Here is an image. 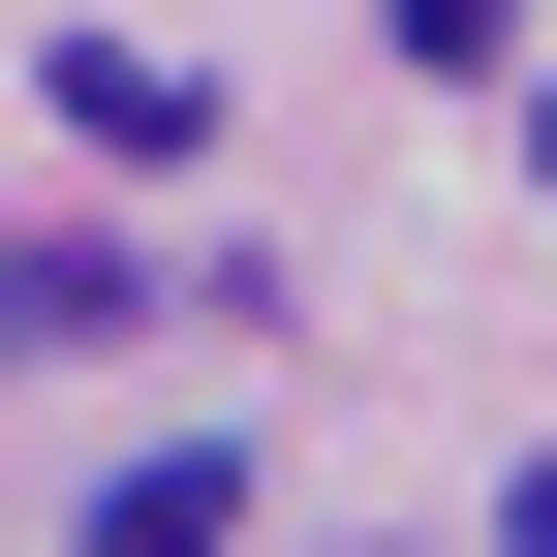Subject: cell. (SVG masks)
Here are the masks:
<instances>
[{
	"label": "cell",
	"instance_id": "cell-1",
	"mask_svg": "<svg viewBox=\"0 0 557 557\" xmlns=\"http://www.w3.org/2000/svg\"><path fill=\"white\" fill-rule=\"evenodd\" d=\"M62 557H248V434H124Z\"/></svg>",
	"mask_w": 557,
	"mask_h": 557
},
{
	"label": "cell",
	"instance_id": "cell-2",
	"mask_svg": "<svg viewBox=\"0 0 557 557\" xmlns=\"http://www.w3.org/2000/svg\"><path fill=\"white\" fill-rule=\"evenodd\" d=\"M32 94H62V124H94V156H218V62H156V32H62V62H32Z\"/></svg>",
	"mask_w": 557,
	"mask_h": 557
},
{
	"label": "cell",
	"instance_id": "cell-3",
	"mask_svg": "<svg viewBox=\"0 0 557 557\" xmlns=\"http://www.w3.org/2000/svg\"><path fill=\"white\" fill-rule=\"evenodd\" d=\"M124 310H156L124 248H0V372H62V341H124Z\"/></svg>",
	"mask_w": 557,
	"mask_h": 557
},
{
	"label": "cell",
	"instance_id": "cell-4",
	"mask_svg": "<svg viewBox=\"0 0 557 557\" xmlns=\"http://www.w3.org/2000/svg\"><path fill=\"white\" fill-rule=\"evenodd\" d=\"M372 32H403V62L465 94V62H527V0H372Z\"/></svg>",
	"mask_w": 557,
	"mask_h": 557
}]
</instances>
